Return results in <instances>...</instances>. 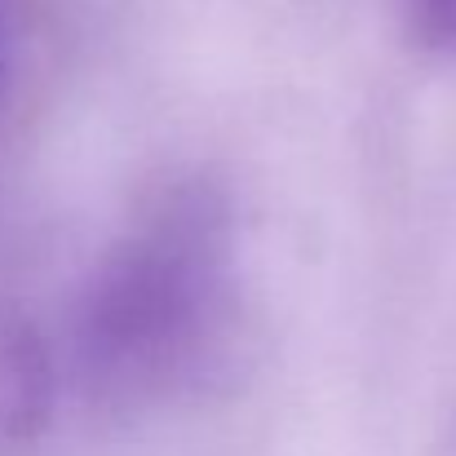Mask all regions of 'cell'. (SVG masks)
<instances>
[{
  "label": "cell",
  "mask_w": 456,
  "mask_h": 456,
  "mask_svg": "<svg viewBox=\"0 0 456 456\" xmlns=\"http://www.w3.org/2000/svg\"><path fill=\"white\" fill-rule=\"evenodd\" d=\"M417 36L435 49H456V0H417Z\"/></svg>",
  "instance_id": "7a4b0ae2"
},
{
  "label": "cell",
  "mask_w": 456,
  "mask_h": 456,
  "mask_svg": "<svg viewBox=\"0 0 456 456\" xmlns=\"http://www.w3.org/2000/svg\"><path fill=\"white\" fill-rule=\"evenodd\" d=\"M231 217L208 186H182L111 248L85 314L80 359L116 399L173 395L204 372L231 314Z\"/></svg>",
  "instance_id": "6da1fadb"
}]
</instances>
